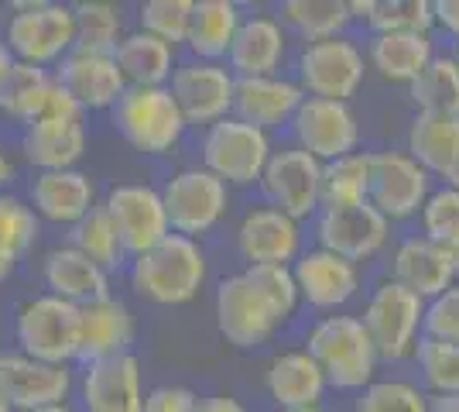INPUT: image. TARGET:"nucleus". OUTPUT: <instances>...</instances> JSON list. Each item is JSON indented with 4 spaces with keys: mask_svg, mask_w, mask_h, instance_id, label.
<instances>
[{
    "mask_svg": "<svg viewBox=\"0 0 459 412\" xmlns=\"http://www.w3.org/2000/svg\"><path fill=\"white\" fill-rule=\"evenodd\" d=\"M206 251L199 241L182 234L161 237L154 248L127 261L131 289L154 306H186L206 285Z\"/></svg>",
    "mask_w": 459,
    "mask_h": 412,
    "instance_id": "nucleus-1",
    "label": "nucleus"
},
{
    "mask_svg": "<svg viewBox=\"0 0 459 412\" xmlns=\"http://www.w3.org/2000/svg\"><path fill=\"white\" fill-rule=\"evenodd\" d=\"M306 351L323 368L325 385L336 392H364L381 368V357L374 351L360 316L353 313L319 316L308 327Z\"/></svg>",
    "mask_w": 459,
    "mask_h": 412,
    "instance_id": "nucleus-2",
    "label": "nucleus"
},
{
    "mask_svg": "<svg viewBox=\"0 0 459 412\" xmlns=\"http://www.w3.org/2000/svg\"><path fill=\"white\" fill-rule=\"evenodd\" d=\"M110 118L120 137L141 155H172L189 127L169 86H127Z\"/></svg>",
    "mask_w": 459,
    "mask_h": 412,
    "instance_id": "nucleus-3",
    "label": "nucleus"
},
{
    "mask_svg": "<svg viewBox=\"0 0 459 412\" xmlns=\"http://www.w3.org/2000/svg\"><path fill=\"white\" fill-rule=\"evenodd\" d=\"M14 14L7 21V31L0 39L7 41L14 62L28 66H58L73 48H76V18L73 4L58 0H28L14 4Z\"/></svg>",
    "mask_w": 459,
    "mask_h": 412,
    "instance_id": "nucleus-4",
    "label": "nucleus"
},
{
    "mask_svg": "<svg viewBox=\"0 0 459 412\" xmlns=\"http://www.w3.org/2000/svg\"><path fill=\"white\" fill-rule=\"evenodd\" d=\"M271 152H274V141H271L268 131L244 124L233 114L210 124L203 131V141H199L203 169L212 172L220 182H227L230 189L257 186L264 169H268Z\"/></svg>",
    "mask_w": 459,
    "mask_h": 412,
    "instance_id": "nucleus-5",
    "label": "nucleus"
},
{
    "mask_svg": "<svg viewBox=\"0 0 459 412\" xmlns=\"http://www.w3.org/2000/svg\"><path fill=\"white\" fill-rule=\"evenodd\" d=\"M367 73L370 69H367L364 45L350 35L306 41L295 56V83L302 86L306 97L350 103L364 90Z\"/></svg>",
    "mask_w": 459,
    "mask_h": 412,
    "instance_id": "nucleus-6",
    "label": "nucleus"
},
{
    "mask_svg": "<svg viewBox=\"0 0 459 412\" xmlns=\"http://www.w3.org/2000/svg\"><path fill=\"white\" fill-rule=\"evenodd\" d=\"M421 313H425V299L408 293L391 278H384L370 289L360 323L381 361H394V364L411 361L421 340Z\"/></svg>",
    "mask_w": 459,
    "mask_h": 412,
    "instance_id": "nucleus-7",
    "label": "nucleus"
},
{
    "mask_svg": "<svg viewBox=\"0 0 459 412\" xmlns=\"http://www.w3.org/2000/svg\"><path fill=\"white\" fill-rule=\"evenodd\" d=\"M158 193L165 203L169 231L192 241L216 231L230 210V186L206 172L203 165H186L172 172Z\"/></svg>",
    "mask_w": 459,
    "mask_h": 412,
    "instance_id": "nucleus-8",
    "label": "nucleus"
},
{
    "mask_svg": "<svg viewBox=\"0 0 459 412\" xmlns=\"http://www.w3.org/2000/svg\"><path fill=\"white\" fill-rule=\"evenodd\" d=\"M14 334L21 354L65 368L79 354V306L48 293L35 295L18 310Z\"/></svg>",
    "mask_w": 459,
    "mask_h": 412,
    "instance_id": "nucleus-9",
    "label": "nucleus"
},
{
    "mask_svg": "<svg viewBox=\"0 0 459 412\" xmlns=\"http://www.w3.org/2000/svg\"><path fill=\"white\" fill-rule=\"evenodd\" d=\"M432 189H436L432 176L404 148L370 152V193H367V203L387 224L415 220Z\"/></svg>",
    "mask_w": 459,
    "mask_h": 412,
    "instance_id": "nucleus-10",
    "label": "nucleus"
},
{
    "mask_svg": "<svg viewBox=\"0 0 459 412\" xmlns=\"http://www.w3.org/2000/svg\"><path fill=\"white\" fill-rule=\"evenodd\" d=\"M257 186L268 199V206L306 224L323 206V162H316L295 145L274 148Z\"/></svg>",
    "mask_w": 459,
    "mask_h": 412,
    "instance_id": "nucleus-11",
    "label": "nucleus"
},
{
    "mask_svg": "<svg viewBox=\"0 0 459 412\" xmlns=\"http://www.w3.org/2000/svg\"><path fill=\"white\" fill-rule=\"evenodd\" d=\"M288 127H291V137H295V148L308 152L323 165L360 152V137H364L357 110L343 100L306 97Z\"/></svg>",
    "mask_w": 459,
    "mask_h": 412,
    "instance_id": "nucleus-12",
    "label": "nucleus"
},
{
    "mask_svg": "<svg viewBox=\"0 0 459 412\" xmlns=\"http://www.w3.org/2000/svg\"><path fill=\"white\" fill-rule=\"evenodd\" d=\"M212 316H216V330L220 337L240 347V351H254L274 340V334L281 330V323L274 320L271 306L264 302V295L250 285V278L244 272L227 275L216 295H212Z\"/></svg>",
    "mask_w": 459,
    "mask_h": 412,
    "instance_id": "nucleus-13",
    "label": "nucleus"
},
{
    "mask_svg": "<svg viewBox=\"0 0 459 412\" xmlns=\"http://www.w3.org/2000/svg\"><path fill=\"white\" fill-rule=\"evenodd\" d=\"M233 90H237V76L230 73L227 62L186 59L175 66L172 79H169V93L178 103L182 118L195 127H210L216 120L230 118Z\"/></svg>",
    "mask_w": 459,
    "mask_h": 412,
    "instance_id": "nucleus-14",
    "label": "nucleus"
},
{
    "mask_svg": "<svg viewBox=\"0 0 459 412\" xmlns=\"http://www.w3.org/2000/svg\"><path fill=\"white\" fill-rule=\"evenodd\" d=\"M100 206L107 210L110 224L117 227V237H120L127 258L148 251L161 237L172 234L161 193L148 182H120L103 197Z\"/></svg>",
    "mask_w": 459,
    "mask_h": 412,
    "instance_id": "nucleus-15",
    "label": "nucleus"
},
{
    "mask_svg": "<svg viewBox=\"0 0 459 412\" xmlns=\"http://www.w3.org/2000/svg\"><path fill=\"white\" fill-rule=\"evenodd\" d=\"M387 241H391V224L370 203L316 214V248H325L353 265L374 261L387 248Z\"/></svg>",
    "mask_w": 459,
    "mask_h": 412,
    "instance_id": "nucleus-16",
    "label": "nucleus"
},
{
    "mask_svg": "<svg viewBox=\"0 0 459 412\" xmlns=\"http://www.w3.org/2000/svg\"><path fill=\"white\" fill-rule=\"evenodd\" d=\"M302 244V224L268 203L250 206L237 224V251L247 265H295V258L306 251Z\"/></svg>",
    "mask_w": 459,
    "mask_h": 412,
    "instance_id": "nucleus-17",
    "label": "nucleus"
},
{
    "mask_svg": "<svg viewBox=\"0 0 459 412\" xmlns=\"http://www.w3.org/2000/svg\"><path fill=\"white\" fill-rule=\"evenodd\" d=\"M73 392V372L62 364H45L28 354H0V395L14 412H35L62 406Z\"/></svg>",
    "mask_w": 459,
    "mask_h": 412,
    "instance_id": "nucleus-18",
    "label": "nucleus"
},
{
    "mask_svg": "<svg viewBox=\"0 0 459 412\" xmlns=\"http://www.w3.org/2000/svg\"><path fill=\"white\" fill-rule=\"evenodd\" d=\"M291 275L299 282L302 302L323 313H343L346 302L360 293V265L333 255L325 248L302 251L291 265Z\"/></svg>",
    "mask_w": 459,
    "mask_h": 412,
    "instance_id": "nucleus-19",
    "label": "nucleus"
},
{
    "mask_svg": "<svg viewBox=\"0 0 459 412\" xmlns=\"http://www.w3.org/2000/svg\"><path fill=\"white\" fill-rule=\"evenodd\" d=\"M288 31L281 28L278 14L268 11H254L244 14L240 28H237V39L227 52V66L237 79L250 76H281L288 62Z\"/></svg>",
    "mask_w": 459,
    "mask_h": 412,
    "instance_id": "nucleus-20",
    "label": "nucleus"
},
{
    "mask_svg": "<svg viewBox=\"0 0 459 412\" xmlns=\"http://www.w3.org/2000/svg\"><path fill=\"white\" fill-rule=\"evenodd\" d=\"M56 83L82 107V114L86 110H114V103L127 90L124 73L117 69L114 56L82 52V48H73L65 59L58 62Z\"/></svg>",
    "mask_w": 459,
    "mask_h": 412,
    "instance_id": "nucleus-21",
    "label": "nucleus"
},
{
    "mask_svg": "<svg viewBox=\"0 0 459 412\" xmlns=\"http://www.w3.org/2000/svg\"><path fill=\"white\" fill-rule=\"evenodd\" d=\"M79 395H82V412H144L141 361L134 354H120L110 361L86 364Z\"/></svg>",
    "mask_w": 459,
    "mask_h": 412,
    "instance_id": "nucleus-22",
    "label": "nucleus"
},
{
    "mask_svg": "<svg viewBox=\"0 0 459 412\" xmlns=\"http://www.w3.org/2000/svg\"><path fill=\"white\" fill-rule=\"evenodd\" d=\"M134 313L124 299L107 295L96 299L90 306H79V361L96 364V361H110L120 354H131L134 347Z\"/></svg>",
    "mask_w": 459,
    "mask_h": 412,
    "instance_id": "nucleus-23",
    "label": "nucleus"
},
{
    "mask_svg": "<svg viewBox=\"0 0 459 412\" xmlns=\"http://www.w3.org/2000/svg\"><path fill=\"white\" fill-rule=\"evenodd\" d=\"M302 86L291 76H250L237 79L233 90V118L254 124L261 131H278L288 127L295 110L302 107Z\"/></svg>",
    "mask_w": 459,
    "mask_h": 412,
    "instance_id": "nucleus-24",
    "label": "nucleus"
},
{
    "mask_svg": "<svg viewBox=\"0 0 459 412\" xmlns=\"http://www.w3.org/2000/svg\"><path fill=\"white\" fill-rule=\"evenodd\" d=\"M387 278L429 302L432 295H439L442 289H449L459 275L439 244H432L429 237H421V234H411V237H404V241H398L394 255L387 261Z\"/></svg>",
    "mask_w": 459,
    "mask_h": 412,
    "instance_id": "nucleus-25",
    "label": "nucleus"
},
{
    "mask_svg": "<svg viewBox=\"0 0 459 412\" xmlns=\"http://www.w3.org/2000/svg\"><path fill=\"white\" fill-rule=\"evenodd\" d=\"M28 206L35 210L39 220L73 227L96 206V186L82 169L39 172L31 179V189H28Z\"/></svg>",
    "mask_w": 459,
    "mask_h": 412,
    "instance_id": "nucleus-26",
    "label": "nucleus"
},
{
    "mask_svg": "<svg viewBox=\"0 0 459 412\" xmlns=\"http://www.w3.org/2000/svg\"><path fill=\"white\" fill-rule=\"evenodd\" d=\"M264 389L268 399L278 409H306V406H323L325 374L316 364V357L306 347H291V351L274 354L264 368Z\"/></svg>",
    "mask_w": 459,
    "mask_h": 412,
    "instance_id": "nucleus-27",
    "label": "nucleus"
},
{
    "mask_svg": "<svg viewBox=\"0 0 459 412\" xmlns=\"http://www.w3.org/2000/svg\"><path fill=\"white\" fill-rule=\"evenodd\" d=\"M436 35L432 31H391V35H370L364 56L367 69H374L384 83L411 86L421 69L436 59Z\"/></svg>",
    "mask_w": 459,
    "mask_h": 412,
    "instance_id": "nucleus-28",
    "label": "nucleus"
},
{
    "mask_svg": "<svg viewBox=\"0 0 459 412\" xmlns=\"http://www.w3.org/2000/svg\"><path fill=\"white\" fill-rule=\"evenodd\" d=\"M41 278L48 295H58L73 306H90L96 299H107L110 293V275L103 272L100 265H93L86 255H79L76 248L62 244L52 248L48 255L41 258Z\"/></svg>",
    "mask_w": 459,
    "mask_h": 412,
    "instance_id": "nucleus-29",
    "label": "nucleus"
},
{
    "mask_svg": "<svg viewBox=\"0 0 459 412\" xmlns=\"http://www.w3.org/2000/svg\"><path fill=\"white\" fill-rule=\"evenodd\" d=\"M404 152L432 179H442L459 158V114L415 110L404 131Z\"/></svg>",
    "mask_w": 459,
    "mask_h": 412,
    "instance_id": "nucleus-30",
    "label": "nucleus"
},
{
    "mask_svg": "<svg viewBox=\"0 0 459 412\" xmlns=\"http://www.w3.org/2000/svg\"><path fill=\"white\" fill-rule=\"evenodd\" d=\"M24 162L35 165L39 172H62L76 169V162L86 152V127L82 120H35L21 135Z\"/></svg>",
    "mask_w": 459,
    "mask_h": 412,
    "instance_id": "nucleus-31",
    "label": "nucleus"
},
{
    "mask_svg": "<svg viewBox=\"0 0 459 412\" xmlns=\"http://www.w3.org/2000/svg\"><path fill=\"white\" fill-rule=\"evenodd\" d=\"M240 21H244V11L233 0H195L189 41H186L192 59L227 62V52L230 45H233V39H237Z\"/></svg>",
    "mask_w": 459,
    "mask_h": 412,
    "instance_id": "nucleus-32",
    "label": "nucleus"
},
{
    "mask_svg": "<svg viewBox=\"0 0 459 412\" xmlns=\"http://www.w3.org/2000/svg\"><path fill=\"white\" fill-rule=\"evenodd\" d=\"M114 59L127 86H169L175 66H178L172 45L152 39L144 31H127L117 41Z\"/></svg>",
    "mask_w": 459,
    "mask_h": 412,
    "instance_id": "nucleus-33",
    "label": "nucleus"
},
{
    "mask_svg": "<svg viewBox=\"0 0 459 412\" xmlns=\"http://www.w3.org/2000/svg\"><path fill=\"white\" fill-rule=\"evenodd\" d=\"M278 21L288 39H299L306 45V41L346 35L353 14H350V0H285L278 7Z\"/></svg>",
    "mask_w": 459,
    "mask_h": 412,
    "instance_id": "nucleus-34",
    "label": "nucleus"
},
{
    "mask_svg": "<svg viewBox=\"0 0 459 412\" xmlns=\"http://www.w3.org/2000/svg\"><path fill=\"white\" fill-rule=\"evenodd\" d=\"M52 86H56V73L41 66H28V62H14V69L0 86V114L28 127L31 120H39Z\"/></svg>",
    "mask_w": 459,
    "mask_h": 412,
    "instance_id": "nucleus-35",
    "label": "nucleus"
},
{
    "mask_svg": "<svg viewBox=\"0 0 459 412\" xmlns=\"http://www.w3.org/2000/svg\"><path fill=\"white\" fill-rule=\"evenodd\" d=\"M353 21H364L370 35L432 31V0H350Z\"/></svg>",
    "mask_w": 459,
    "mask_h": 412,
    "instance_id": "nucleus-36",
    "label": "nucleus"
},
{
    "mask_svg": "<svg viewBox=\"0 0 459 412\" xmlns=\"http://www.w3.org/2000/svg\"><path fill=\"white\" fill-rule=\"evenodd\" d=\"M73 18H76V48L82 52L114 56L117 41L127 35L124 7L110 0H79L73 4Z\"/></svg>",
    "mask_w": 459,
    "mask_h": 412,
    "instance_id": "nucleus-37",
    "label": "nucleus"
},
{
    "mask_svg": "<svg viewBox=\"0 0 459 412\" xmlns=\"http://www.w3.org/2000/svg\"><path fill=\"white\" fill-rule=\"evenodd\" d=\"M370 193V152H353L323 165V206L319 210H346L360 206Z\"/></svg>",
    "mask_w": 459,
    "mask_h": 412,
    "instance_id": "nucleus-38",
    "label": "nucleus"
},
{
    "mask_svg": "<svg viewBox=\"0 0 459 412\" xmlns=\"http://www.w3.org/2000/svg\"><path fill=\"white\" fill-rule=\"evenodd\" d=\"M69 248H76L79 255H86L107 275L131 261L127 251H124V244H120V237H117V227L110 224V216H107V210H103L100 203H96L82 220L73 224V241H69Z\"/></svg>",
    "mask_w": 459,
    "mask_h": 412,
    "instance_id": "nucleus-39",
    "label": "nucleus"
},
{
    "mask_svg": "<svg viewBox=\"0 0 459 412\" xmlns=\"http://www.w3.org/2000/svg\"><path fill=\"white\" fill-rule=\"evenodd\" d=\"M415 110L459 114V66L449 52H436V59L421 69V76L408 86Z\"/></svg>",
    "mask_w": 459,
    "mask_h": 412,
    "instance_id": "nucleus-40",
    "label": "nucleus"
},
{
    "mask_svg": "<svg viewBox=\"0 0 459 412\" xmlns=\"http://www.w3.org/2000/svg\"><path fill=\"white\" fill-rule=\"evenodd\" d=\"M419 224H421V237H429L432 244H439L459 275V189H453V186H436L429 193V199H425V206H421Z\"/></svg>",
    "mask_w": 459,
    "mask_h": 412,
    "instance_id": "nucleus-41",
    "label": "nucleus"
},
{
    "mask_svg": "<svg viewBox=\"0 0 459 412\" xmlns=\"http://www.w3.org/2000/svg\"><path fill=\"white\" fill-rule=\"evenodd\" d=\"M353 412H432V399L419 381L374 378L364 392H357Z\"/></svg>",
    "mask_w": 459,
    "mask_h": 412,
    "instance_id": "nucleus-42",
    "label": "nucleus"
},
{
    "mask_svg": "<svg viewBox=\"0 0 459 412\" xmlns=\"http://www.w3.org/2000/svg\"><path fill=\"white\" fill-rule=\"evenodd\" d=\"M411 361L421 374V389L429 395H459V344L421 337Z\"/></svg>",
    "mask_w": 459,
    "mask_h": 412,
    "instance_id": "nucleus-43",
    "label": "nucleus"
},
{
    "mask_svg": "<svg viewBox=\"0 0 459 412\" xmlns=\"http://www.w3.org/2000/svg\"><path fill=\"white\" fill-rule=\"evenodd\" d=\"M192 11L195 0H144L137 7V31L178 48L189 41Z\"/></svg>",
    "mask_w": 459,
    "mask_h": 412,
    "instance_id": "nucleus-44",
    "label": "nucleus"
},
{
    "mask_svg": "<svg viewBox=\"0 0 459 412\" xmlns=\"http://www.w3.org/2000/svg\"><path fill=\"white\" fill-rule=\"evenodd\" d=\"M244 275L250 278V285L264 295V302L271 306L274 320L285 327L291 323V316L299 313L302 295H299V282L291 275V265H247Z\"/></svg>",
    "mask_w": 459,
    "mask_h": 412,
    "instance_id": "nucleus-45",
    "label": "nucleus"
},
{
    "mask_svg": "<svg viewBox=\"0 0 459 412\" xmlns=\"http://www.w3.org/2000/svg\"><path fill=\"white\" fill-rule=\"evenodd\" d=\"M39 241V216L28 199L14 193H0V255L18 258Z\"/></svg>",
    "mask_w": 459,
    "mask_h": 412,
    "instance_id": "nucleus-46",
    "label": "nucleus"
},
{
    "mask_svg": "<svg viewBox=\"0 0 459 412\" xmlns=\"http://www.w3.org/2000/svg\"><path fill=\"white\" fill-rule=\"evenodd\" d=\"M421 337L442 340V344H459V278L449 289H442L439 295H432L425 302Z\"/></svg>",
    "mask_w": 459,
    "mask_h": 412,
    "instance_id": "nucleus-47",
    "label": "nucleus"
},
{
    "mask_svg": "<svg viewBox=\"0 0 459 412\" xmlns=\"http://www.w3.org/2000/svg\"><path fill=\"white\" fill-rule=\"evenodd\" d=\"M199 395L186 385H154L144 392V412H195Z\"/></svg>",
    "mask_w": 459,
    "mask_h": 412,
    "instance_id": "nucleus-48",
    "label": "nucleus"
},
{
    "mask_svg": "<svg viewBox=\"0 0 459 412\" xmlns=\"http://www.w3.org/2000/svg\"><path fill=\"white\" fill-rule=\"evenodd\" d=\"M39 120H62V124H69V120H82V107H79L76 100L69 97L62 86H52V93L45 100V107H41ZM35 124V120H31Z\"/></svg>",
    "mask_w": 459,
    "mask_h": 412,
    "instance_id": "nucleus-49",
    "label": "nucleus"
},
{
    "mask_svg": "<svg viewBox=\"0 0 459 412\" xmlns=\"http://www.w3.org/2000/svg\"><path fill=\"white\" fill-rule=\"evenodd\" d=\"M432 28L459 41V0H432Z\"/></svg>",
    "mask_w": 459,
    "mask_h": 412,
    "instance_id": "nucleus-50",
    "label": "nucleus"
},
{
    "mask_svg": "<svg viewBox=\"0 0 459 412\" xmlns=\"http://www.w3.org/2000/svg\"><path fill=\"white\" fill-rule=\"evenodd\" d=\"M195 412H247V406L233 395H210V399H199Z\"/></svg>",
    "mask_w": 459,
    "mask_h": 412,
    "instance_id": "nucleus-51",
    "label": "nucleus"
},
{
    "mask_svg": "<svg viewBox=\"0 0 459 412\" xmlns=\"http://www.w3.org/2000/svg\"><path fill=\"white\" fill-rule=\"evenodd\" d=\"M432 412H459V395H429Z\"/></svg>",
    "mask_w": 459,
    "mask_h": 412,
    "instance_id": "nucleus-52",
    "label": "nucleus"
},
{
    "mask_svg": "<svg viewBox=\"0 0 459 412\" xmlns=\"http://www.w3.org/2000/svg\"><path fill=\"white\" fill-rule=\"evenodd\" d=\"M14 69V56H11V48H7V41L0 39V86H4V79H7V73Z\"/></svg>",
    "mask_w": 459,
    "mask_h": 412,
    "instance_id": "nucleus-53",
    "label": "nucleus"
},
{
    "mask_svg": "<svg viewBox=\"0 0 459 412\" xmlns=\"http://www.w3.org/2000/svg\"><path fill=\"white\" fill-rule=\"evenodd\" d=\"M14 179V165H11V158L4 152V145H0V186H7Z\"/></svg>",
    "mask_w": 459,
    "mask_h": 412,
    "instance_id": "nucleus-54",
    "label": "nucleus"
},
{
    "mask_svg": "<svg viewBox=\"0 0 459 412\" xmlns=\"http://www.w3.org/2000/svg\"><path fill=\"white\" fill-rule=\"evenodd\" d=\"M442 179H446L442 186H453V189H459V158L453 162V169H449V172H446Z\"/></svg>",
    "mask_w": 459,
    "mask_h": 412,
    "instance_id": "nucleus-55",
    "label": "nucleus"
},
{
    "mask_svg": "<svg viewBox=\"0 0 459 412\" xmlns=\"http://www.w3.org/2000/svg\"><path fill=\"white\" fill-rule=\"evenodd\" d=\"M35 412H79V409H73L69 402H62V406H48V409H35Z\"/></svg>",
    "mask_w": 459,
    "mask_h": 412,
    "instance_id": "nucleus-56",
    "label": "nucleus"
},
{
    "mask_svg": "<svg viewBox=\"0 0 459 412\" xmlns=\"http://www.w3.org/2000/svg\"><path fill=\"white\" fill-rule=\"evenodd\" d=\"M278 412H325L323 406H306V409H278Z\"/></svg>",
    "mask_w": 459,
    "mask_h": 412,
    "instance_id": "nucleus-57",
    "label": "nucleus"
},
{
    "mask_svg": "<svg viewBox=\"0 0 459 412\" xmlns=\"http://www.w3.org/2000/svg\"><path fill=\"white\" fill-rule=\"evenodd\" d=\"M0 412H14V406H11V402H7L4 395H0Z\"/></svg>",
    "mask_w": 459,
    "mask_h": 412,
    "instance_id": "nucleus-58",
    "label": "nucleus"
},
{
    "mask_svg": "<svg viewBox=\"0 0 459 412\" xmlns=\"http://www.w3.org/2000/svg\"><path fill=\"white\" fill-rule=\"evenodd\" d=\"M453 59H456V66H459V41H453V52H449Z\"/></svg>",
    "mask_w": 459,
    "mask_h": 412,
    "instance_id": "nucleus-59",
    "label": "nucleus"
}]
</instances>
